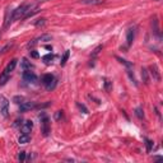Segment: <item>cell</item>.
I'll use <instances>...</instances> for the list:
<instances>
[{"instance_id": "6da1fadb", "label": "cell", "mask_w": 163, "mask_h": 163, "mask_svg": "<svg viewBox=\"0 0 163 163\" xmlns=\"http://www.w3.org/2000/svg\"><path fill=\"white\" fill-rule=\"evenodd\" d=\"M40 120H41V131H42L44 137H47L50 134L51 126H50V119L47 117V115L45 112L40 114Z\"/></svg>"}, {"instance_id": "7a4b0ae2", "label": "cell", "mask_w": 163, "mask_h": 163, "mask_svg": "<svg viewBox=\"0 0 163 163\" xmlns=\"http://www.w3.org/2000/svg\"><path fill=\"white\" fill-rule=\"evenodd\" d=\"M41 83L46 87L47 91H52L56 86V79L52 74H45L41 78Z\"/></svg>"}, {"instance_id": "3957f363", "label": "cell", "mask_w": 163, "mask_h": 163, "mask_svg": "<svg viewBox=\"0 0 163 163\" xmlns=\"http://www.w3.org/2000/svg\"><path fill=\"white\" fill-rule=\"evenodd\" d=\"M0 112L4 117H8L9 115V101L7 97L0 94Z\"/></svg>"}, {"instance_id": "277c9868", "label": "cell", "mask_w": 163, "mask_h": 163, "mask_svg": "<svg viewBox=\"0 0 163 163\" xmlns=\"http://www.w3.org/2000/svg\"><path fill=\"white\" fill-rule=\"evenodd\" d=\"M22 78H23L24 82H27V83L35 84L36 82H37V75L33 72H31V70H24L23 74H22Z\"/></svg>"}, {"instance_id": "5b68a950", "label": "cell", "mask_w": 163, "mask_h": 163, "mask_svg": "<svg viewBox=\"0 0 163 163\" xmlns=\"http://www.w3.org/2000/svg\"><path fill=\"white\" fill-rule=\"evenodd\" d=\"M22 134H30L33 129V122L31 120H26L24 122H22V125L19 126Z\"/></svg>"}, {"instance_id": "8992f818", "label": "cell", "mask_w": 163, "mask_h": 163, "mask_svg": "<svg viewBox=\"0 0 163 163\" xmlns=\"http://www.w3.org/2000/svg\"><path fill=\"white\" fill-rule=\"evenodd\" d=\"M33 108H36V103H35V102H27V101H24L23 103L19 105V110H21L22 112L33 110Z\"/></svg>"}, {"instance_id": "52a82bcc", "label": "cell", "mask_w": 163, "mask_h": 163, "mask_svg": "<svg viewBox=\"0 0 163 163\" xmlns=\"http://www.w3.org/2000/svg\"><path fill=\"white\" fill-rule=\"evenodd\" d=\"M149 70H151V74H152V77H153L154 80H157V82L161 80V73H159V69L157 68L156 64H153V65L149 66Z\"/></svg>"}, {"instance_id": "ba28073f", "label": "cell", "mask_w": 163, "mask_h": 163, "mask_svg": "<svg viewBox=\"0 0 163 163\" xmlns=\"http://www.w3.org/2000/svg\"><path fill=\"white\" fill-rule=\"evenodd\" d=\"M135 38V30L134 28H129L126 32V45L128 47H130L133 45V41Z\"/></svg>"}, {"instance_id": "9c48e42d", "label": "cell", "mask_w": 163, "mask_h": 163, "mask_svg": "<svg viewBox=\"0 0 163 163\" xmlns=\"http://www.w3.org/2000/svg\"><path fill=\"white\" fill-rule=\"evenodd\" d=\"M17 64H18V60H17V59H13V60H12V61H10V63H9V64H8L7 66H5V69H4L3 72H5L7 74H10V73H12L13 70L16 69Z\"/></svg>"}, {"instance_id": "30bf717a", "label": "cell", "mask_w": 163, "mask_h": 163, "mask_svg": "<svg viewBox=\"0 0 163 163\" xmlns=\"http://www.w3.org/2000/svg\"><path fill=\"white\" fill-rule=\"evenodd\" d=\"M21 66L23 68V70H31L32 68H33V65L31 64V61H28V59H27V58H23V59H22Z\"/></svg>"}, {"instance_id": "8fae6325", "label": "cell", "mask_w": 163, "mask_h": 163, "mask_svg": "<svg viewBox=\"0 0 163 163\" xmlns=\"http://www.w3.org/2000/svg\"><path fill=\"white\" fill-rule=\"evenodd\" d=\"M13 22V10H7V16H5V23H4V28H8L9 24Z\"/></svg>"}, {"instance_id": "7c38bea8", "label": "cell", "mask_w": 163, "mask_h": 163, "mask_svg": "<svg viewBox=\"0 0 163 163\" xmlns=\"http://www.w3.org/2000/svg\"><path fill=\"white\" fill-rule=\"evenodd\" d=\"M30 134H21V137L18 138V143L19 144H27L30 142Z\"/></svg>"}, {"instance_id": "4fadbf2b", "label": "cell", "mask_w": 163, "mask_h": 163, "mask_svg": "<svg viewBox=\"0 0 163 163\" xmlns=\"http://www.w3.org/2000/svg\"><path fill=\"white\" fill-rule=\"evenodd\" d=\"M9 78H10V74H7L5 72H3L2 74H0V86L7 84V82L9 80Z\"/></svg>"}, {"instance_id": "5bb4252c", "label": "cell", "mask_w": 163, "mask_h": 163, "mask_svg": "<svg viewBox=\"0 0 163 163\" xmlns=\"http://www.w3.org/2000/svg\"><path fill=\"white\" fill-rule=\"evenodd\" d=\"M82 4H88V5H98V4H102L103 0H80Z\"/></svg>"}, {"instance_id": "9a60e30c", "label": "cell", "mask_w": 163, "mask_h": 163, "mask_svg": "<svg viewBox=\"0 0 163 163\" xmlns=\"http://www.w3.org/2000/svg\"><path fill=\"white\" fill-rule=\"evenodd\" d=\"M69 56H70V51L66 50V51L64 52V55L61 56V60H60V65H61V66H64V65L66 64V61H68V59H69Z\"/></svg>"}, {"instance_id": "2e32d148", "label": "cell", "mask_w": 163, "mask_h": 163, "mask_svg": "<svg viewBox=\"0 0 163 163\" xmlns=\"http://www.w3.org/2000/svg\"><path fill=\"white\" fill-rule=\"evenodd\" d=\"M103 88H105L106 92H110V91L112 89V82H110L108 79H105V82H103Z\"/></svg>"}, {"instance_id": "e0dca14e", "label": "cell", "mask_w": 163, "mask_h": 163, "mask_svg": "<svg viewBox=\"0 0 163 163\" xmlns=\"http://www.w3.org/2000/svg\"><path fill=\"white\" fill-rule=\"evenodd\" d=\"M52 60H54V55H52V54H47V55H44V56H42V61H44L45 64H50Z\"/></svg>"}, {"instance_id": "ac0fdd59", "label": "cell", "mask_w": 163, "mask_h": 163, "mask_svg": "<svg viewBox=\"0 0 163 163\" xmlns=\"http://www.w3.org/2000/svg\"><path fill=\"white\" fill-rule=\"evenodd\" d=\"M101 50H102V46H97L96 49L93 50L92 55H91V59H92V60H94V59H96V58L98 56V54H100V51H101Z\"/></svg>"}, {"instance_id": "d6986e66", "label": "cell", "mask_w": 163, "mask_h": 163, "mask_svg": "<svg viewBox=\"0 0 163 163\" xmlns=\"http://www.w3.org/2000/svg\"><path fill=\"white\" fill-rule=\"evenodd\" d=\"M135 115H137L138 119H144V111H143V108L138 107V108H135Z\"/></svg>"}, {"instance_id": "ffe728a7", "label": "cell", "mask_w": 163, "mask_h": 163, "mask_svg": "<svg viewBox=\"0 0 163 163\" xmlns=\"http://www.w3.org/2000/svg\"><path fill=\"white\" fill-rule=\"evenodd\" d=\"M116 59H117V60H119L121 64H124V65L128 68V69H130V68H133V64H131V63H129L128 60H125V59H121V58H119V56H116Z\"/></svg>"}, {"instance_id": "44dd1931", "label": "cell", "mask_w": 163, "mask_h": 163, "mask_svg": "<svg viewBox=\"0 0 163 163\" xmlns=\"http://www.w3.org/2000/svg\"><path fill=\"white\" fill-rule=\"evenodd\" d=\"M142 77H143V80H144V83L145 84H148L149 83V78H148V72H147V69H142Z\"/></svg>"}, {"instance_id": "7402d4cb", "label": "cell", "mask_w": 163, "mask_h": 163, "mask_svg": "<svg viewBox=\"0 0 163 163\" xmlns=\"http://www.w3.org/2000/svg\"><path fill=\"white\" fill-rule=\"evenodd\" d=\"M51 36L50 35H42V36H41V37H38L37 40H35L36 41V42H37V41H51Z\"/></svg>"}, {"instance_id": "603a6c76", "label": "cell", "mask_w": 163, "mask_h": 163, "mask_svg": "<svg viewBox=\"0 0 163 163\" xmlns=\"http://www.w3.org/2000/svg\"><path fill=\"white\" fill-rule=\"evenodd\" d=\"M145 145H147V152H151L153 148V142L149 139H145Z\"/></svg>"}, {"instance_id": "cb8c5ba5", "label": "cell", "mask_w": 163, "mask_h": 163, "mask_svg": "<svg viewBox=\"0 0 163 163\" xmlns=\"http://www.w3.org/2000/svg\"><path fill=\"white\" fill-rule=\"evenodd\" d=\"M13 102L17 103V105H21V103H23V102H24V98H23V97H21V96H16L14 98H13Z\"/></svg>"}, {"instance_id": "d4e9b609", "label": "cell", "mask_w": 163, "mask_h": 163, "mask_svg": "<svg viewBox=\"0 0 163 163\" xmlns=\"http://www.w3.org/2000/svg\"><path fill=\"white\" fill-rule=\"evenodd\" d=\"M46 23V19L45 18H41V19H37L36 22H35V26L36 27H41V26H44Z\"/></svg>"}, {"instance_id": "484cf974", "label": "cell", "mask_w": 163, "mask_h": 163, "mask_svg": "<svg viewBox=\"0 0 163 163\" xmlns=\"http://www.w3.org/2000/svg\"><path fill=\"white\" fill-rule=\"evenodd\" d=\"M18 159H19V162H24L26 161V152H19Z\"/></svg>"}, {"instance_id": "4316f807", "label": "cell", "mask_w": 163, "mask_h": 163, "mask_svg": "<svg viewBox=\"0 0 163 163\" xmlns=\"http://www.w3.org/2000/svg\"><path fill=\"white\" fill-rule=\"evenodd\" d=\"M30 55H31V58H33V59H38V58H40L38 52H37L36 50H32V51H30Z\"/></svg>"}, {"instance_id": "83f0119b", "label": "cell", "mask_w": 163, "mask_h": 163, "mask_svg": "<svg viewBox=\"0 0 163 163\" xmlns=\"http://www.w3.org/2000/svg\"><path fill=\"white\" fill-rule=\"evenodd\" d=\"M77 105H78V107H79V108H80V110H82V111H83L84 114H88V110H87V107H86L84 105H82V103H77Z\"/></svg>"}, {"instance_id": "f1b7e54d", "label": "cell", "mask_w": 163, "mask_h": 163, "mask_svg": "<svg viewBox=\"0 0 163 163\" xmlns=\"http://www.w3.org/2000/svg\"><path fill=\"white\" fill-rule=\"evenodd\" d=\"M63 115H64L63 111H58V112L55 114V119H56V120H60V119H63Z\"/></svg>"}, {"instance_id": "f546056e", "label": "cell", "mask_w": 163, "mask_h": 163, "mask_svg": "<svg viewBox=\"0 0 163 163\" xmlns=\"http://www.w3.org/2000/svg\"><path fill=\"white\" fill-rule=\"evenodd\" d=\"M21 125H22V120H17L14 122V126H21Z\"/></svg>"}]
</instances>
